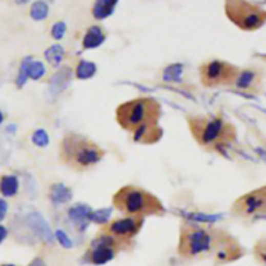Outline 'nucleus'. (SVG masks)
Returning a JSON list of instances; mask_svg holds the SVG:
<instances>
[{"label": "nucleus", "instance_id": "obj_7", "mask_svg": "<svg viewBox=\"0 0 266 266\" xmlns=\"http://www.w3.org/2000/svg\"><path fill=\"white\" fill-rule=\"evenodd\" d=\"M239 69L221 60H212L200 67V79L206 87L230 86L235 84Z\"/></svg>", "mask_w": 266, "mask_h": 266}, {"label": "nucleus", "instance_id": "obj_21", "mask_svg": "<svg viewBox=\"0 0 266 266\" xmlns=\"http://www.w3.org/2000/svg\"><path fill=\"white\" fill-rule=\"evenodd\" d=\"M33 143L35 146H38V147H46V146L50 143V138H48L47 133H46L45 130H36L35 133H34L33 135Z\"/></svg>", "mask_w": 266, "mask_h": 266}, {"label": "nucleus", "instance_id": "obj_16", "mask_svg": "<svg viewBox=\"0 0 266 266\" xmlns=\"http://www.w3.org/2000/svg\"><path fill=\"white\" fill-rule=\"evenodd\" d=\"M96 72V67H95L94 63H90V61H79V64L77 67V77L79 79H87V78H91L92 75Z\"/></svg>", "mask_w": 266, "mask_h": 266}, {"label": "nucleus", "instance_id": "obj_27", "mask_svg": "<svg viewBox=\"0 0 266 266\" xmlns=\"http://www.w3.org/2000/svg\"><path fill=\"white\" fill-rule=\"evenodd\" d=\"M7 236V230L6 228H3V226H0V243L6 239Z\"/></svg>", "mask_w": 266, "mask_h": 266}, {"label": "nucleus", "instance_id": "obj_28", "mask_svg": "<svg viewBox=\"0 0 266 266\" xmlns=\"http://www.w3.org/2000/svg\"><path fill=\"white\" fill-rule=\"evenodd\" d=\"M3 122V114H2V112H0V124Z\"/></svg>", "mask_w": 266, "mask_h": 266}, {"label": "nucleus", "instance_id": "obj_15", "mask_svg": "<svg viewBox=\"0 0 266 266\" xmlns=\"http://www.w3.org/2000/svg\"><path fill=\"white\" fill-rule=\"evenodd\" d=\"M46 58L52 67H58L64 58V50L60 45H55L46 51Z\"/></svg>", "mask_w": 266, "mask_h": 266}, {"label": "nucleus", "instance_id": "obj_24", "mask_svg": "<svg viewBox=\"0 0 266 266\" xmlns=\"http://www.w3.org/2000/svg\"><path fill=\"white\" fill-rule=\"evenodd\" d=\"M56 235H57L58 241H60V243L63 244V245H64L65 248H70V247H72V243H70V239L68 238V236L65 235V234L63 233V231L58 230L57 233H56Z\"/></svg>", "mask_w": 266, "mask_h": 266}, {"label": "nucleus", "instance_id": "obj_13", "mask_svg": "<svg viewBox=\"0 0 266 266\" xmlns=\"http://www.w3.org/2000/svg\"><path fill=\"white\" fill-rule=\"evenodd\" d=\"M116 4V0H101V2H96L94 8H92V14L97 19L106 18L109 14H112Z\"/></svg>", "mask_w": 266, "mask_h": 266}, {"label": "nucleus", "instance_id": "obj_11", "mask_svg": "<svg viewBox=\"0 0 266 266\" xmlns=\"http://www.w3.org/2000/svg\"><path fill=\"white\" fill-rule=\"evenodd\" d=\"M261 80H262V75H261L260 72L253 69H247L239 73L234 85L240 90L255 91L256 89L261 86Z\"/></svg>", "mask_w": 266, "mask_h": 266}, {"label": "nucleus", "instance_id": "obj_6", "mask_svg": "<svg viewBox=\"0 0 266 266\" xmlns=\"http://www.w3.org/2000/svg\"><path fill=\"white\" fill-rule=\"evenodd\" d=\"M224 11L230 21L243 30H256L265 24V11L245 2H228Z\"/></svg>", "mask_w": 266, "mask_h": 266}, {"label": "nucleus", "instance_id": "obj_26", "mask_svg": "<svg viewBox=\"0 0 266 266\" xmlns=\"http://www.w3.org/2000/svg\"><path fill=\"white\" fill-rule=\"evenodd\" d=\"M29 266H46V263L43 262V260H40V258H35Z\"/></svg>", "mask_w": 266, "mask_h": 266}, {"label": "nucleus", "instance_id": "obj_8", "mask_svg": "<svg viewBox=\"0 0 266 266\" xmlns=\"http://www.w3.org/2000/svg\"><path fill=\"white\" fill-rule=\"evenodd\" d=\"M266 190L265 187L255 190L247 195L239 197L233 206V214L239 218L255 221L265 216Z\"/></svg>", "mask_w": 266, "mask_h": 266}, {"label": "nucleus", "instance_id": "obj_29", "mask_svg": "<svg viewBox=\"0 0 266 266\" xmlns=\"http://www.w3.org/2000/svg\"><path fill=\"white\" fill-rule=\"evenodd\" d=\"M2 266H14V265H11V263H7V265H2Z\"/></svg>", "mask_w": 266, "mask_h": 266}, {"label": "nucleus", "instance_id": "obj_5", "mask_svg": "<svg viewBox=\"0 0 266 266\" xmlns=\"http://www.w3.org/2000/svg\"><path fill=\"white\" fill-rule=\"evenodd\" d=\"M113 206L130 217L161 216L165 213L160 200L151 192L134 186H125L114 194Z\"/></svg>", "mask_w": 266, "mask_h": 266}, {"label": "nucleus", "instance_id": "obj_3", "mask_svg": "<svg viewBox=\"0 0 266 266\" xmlns=\"http://www.w3.org/2000/svg\"><path fill=\"white\" fill-rule=\"evenodd\" d=\"M189 128L197 145L207 151H217L235 140L236 130L226 119L216 116H189Z\"/></svg>", "mask_w": 266, "mask_h": 266}, {"label": "nucleus", "instance_id": "obj_20", "mask_svg": "<svg viewBox=\"0 0 266 266\" xmlns=\"http://www.w3.org/2000/svg\"><path fill=\"white\" fill-rule=\"evenodd\" d=\"M182 73V65L175 64V65H170L165 73H163V79L165 80H177L179 79V75Z\"/></svg>", "mask_w": 266, "mask_h": 266}, {"label": "nucleus", "instance_id": "obj_18", "mask_svg": "<svg viewBox=\"0 0 266 266\" xmlns=\"http://www.w3.org/2000/svg\"><path fill=\"white\" fill-rule=\"evenodd\" d=\"M30 14L35 21L46 18L48 14V6L45 2H36V3H34L33 7H31Z\"/></svg>", "mask_w": 266, "mask_h": 266}, {"label": "nucleus", "instance_id": "obj_23", "mask_svg": "<svg viewBox=\"0 0 266 266\" xmlns=\"http://www.w3.org/2000/svg\"><path fill=\"white\" fill-rule=\"evenodd\" d=\"M65 30H67V26H65V24L64 23H57V24H55V26L52 28V31H51V34H52V36L55 39H61L63 36H64Z\"/></svg>", "mask_w": 266, "mask_h": 266}, {"label": "nucleus", "instance_id": "obj_1", "mask_svg": "<svg viewBox=\"0 0 266 266\" xmlns=\"http://www.w3.org/2000/svg\"><path fill=\"white\" fill-rule=\"evenodd\" d=\"M161 106L152 97H138L118 106L116 119L124 130L133 134V139L143 145H152L162 136L158 126Z\"/></svg>", "mask_w": 266, "mask_h": 266}, {"label": "nucleus", "instance_id": "obj_17", "mask_svg": "<svg viewBox=\"0 0 266 266\" xmlns=\"http://www.w3.org/2000/svg\"><path fill=\"white\" fill-rule=\"evenodd\" d=\"M25 65V70L28 77L33 78V79H39L46 72L42 63H28V65Z\"/></svg>", "mask_w": 266, "mask_h": 266}, {"label": "nucleus", "instance_id": "obj_10", "mask_svg": "<svg viewBox=\"0 0 266 266\" xmlns=\"http://www.w3.org/2000/svg\"><path fill=\"white\" fill-rule=\"evenodd\" d=\"M141 226H143L141 217H126V218L113 221L103 231L107 235H111L126 243L139 233Z\"/></svg>", "mask_w": 266, "mask_h": 266}, {"label": "nucleus", "instance_id": "obj_25", "mask_svg": "<svg viewBox=\"0 0 266 266\" xmlns=\"http://www.w3.org/2000/svg\"><path fill=\"white\" fill-rule=\"evenodd\" d=\"M7 209H8V206H7V202L4 200L0 199V221L6 217L7 214Z\"/></svg>", "mask_w": 266, "mask_h": 266}, {"label": "nucleus", "instance_id": "obj_14", "mask_svg": "<svg viewBox=\"0 0 266 266\" xmlns=\"http://www.w3.org/2000/svg\"><path fill=\"white\" fill-rule=\"evenodd\" d=\"M18 190V180L13 175H6L0 180V192L4 196H13Z\"/></svg>", "mask_w": 266, "mask_h": 266}, {"label": "nucleus", "instance_id": "obj_9", "mask_svg": "<svg viewBox=\"0 0 266 266\" xmlns=\"http://www.w3.org/2000/svg\"><path fill=\"white\" fill-rule=\"evenodd\" d=\"M125 241H121L118 239L113 238L111 235L103 234L100 238L95 239L91 245V250L89 251L90 261L95 265H103L108 261L113 260L116 256L117 250L121 247V244Z\"/></svg>", "mask_w": 266, "mask_h": 266}, {"label": "nucleus", "instance_id": "obj_19", "mask_svg": "<svg viewBox=\"0 0 266 266\" xmlns=\"http://www.w3.org/2000/svg\"><path fill=\"white\" fill-rule=\"evenodd\" d=\"M69 197H70L69 190L65 189L64 186L58 185V186L53 187V189H52V199L55 200V201L64 202V201H67Z\"/></svg>", "mask_w": 266, "mask_h": 266}, {"label": "nucleus", "instance_id": "obj_2", "mask_svg": "<svg viewBox=\"0 0 266 266\" xmlns=\"http://www.w3.org/2000/svg\"><path fill=\"white\" fill-rule=\"evenodd\" d=\"M234 239L221 230H208L192 224L182 226L179 236V255L185 258H196L199 256L217 251V255L231 247Z\"/></svg>", "mask_w": 266, "mask_h": 266}, {"label": "nucleus", "instance_id": "obj_4", "mask_svg": "<svg viewBox=\"0 0 266 266\" xmlns=\"http://www.w3.org/2000/svg\"><path fill=\"white\" fill-rule=\"evenodd\" d=\"M58 157L61 162L70 169L86 172L103 160L104 151L86 136L68 133L61 140Z\"/></svg>", "mask_w": 266, "mask_h": 266}, {"label": "nucleus", "instance_id": "obj_22", "mask_svg": "<svg viewBox=\"0 0 266 266\" xmlns=\"http://www.w3.org/2000/svg\"><path fill=\"white\" fill-rule=\"evenodd\" d=\"M109 214H111L109 209H103V211H97L94 212V213H90L89 218L94 219L95 222H107Z\"/></svg>", "mask_w": 266, "mask_h": 266}, {"label": "nucleus", "instance_id": "obj_12", "mask_svg": "<svg viewBox=\"0 0 266 266\" xmlns=\"http://www.w3.org/2000/svg\"><path fill=\"white\" fill-rule=\"evenodd\" d=\"M106 39V34L99 26H92L87 30L86 35L84 38V47L85 48H96L99 47Z\"/></svg>", "mask_w": 266, "mask_h": 266}]
</instances>
